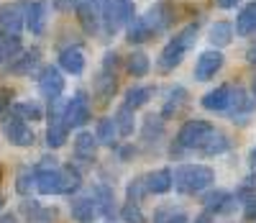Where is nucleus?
<instances>
[{"label":"nucleus","instance_id":"3","mask_svg":"<svg viewBox=\"0 0 256 223\" xmlns=\"http://www.w3.org/2000/svg\"><path fill=\"white\" fill-rule=\"evenodd\" d=\"M136 16V6L134 0H102V8H100V26L102 31L113 36L120 29L128 26V21Z\"/></svg>","mask_w":256,"mask_h":223},{"label":"nucleus","instance_id":"18","mask_svg":"<svg viewBox=\"0 0 256 223\" xmlns=\"http://www.w3.org/2000/svg\"><path fill=\"white\" fill-rule=\"evenodd\" d=\"M59 67L70 75H82L84 72V52L82 47H67L59 54Z\"/></svg>","mask_w":256,"mask_h":223},{"label":"nucleus","instance_id":"48","mask_svg":"<svg viewBox=\"0 0 256 223\" xmlns=\"http://www.w3.org/2000/svg\"><path fill=\"white\" fill-rule=\"evenodd\" d=\"M246 59H248V62H256V44H254V47L246 52Z\"/></svg>","mask_w":256,"mask_h":223},{"label":"nucleus","instance_id":"11","mask_svg":"<svg viewBox=\"0 0 256 223\" xmlns=\"http://www.w3.org/2000/svg\"><path fill=\"white\" fill-rule=\"evenodd\" d=\"M62 93H64V77H62V72L56 70V67H52V64L44 67V70L38 72V95L52 103V100H59Z\"/></svg>","mask_w":256,"mask_h":223},{"label":"nucleus","instance_id":"29","mask_svg":"<svg viewBox=\"0 0 256 223\" xmlns=\"http://www.w3.org/2000/svg\"><path fill=\"white\" fill-rule=\"evenodd\" d=\"M116 87H118V77L116 72H108V70H102L100 77L95 80V93L102 103H108L113 95H116Z\"/></svg>","mask_w":256,"mask_h":223},{"label":"nucleus","instance_id":"4","mask_svg":"<svg viewBox=\"0 0 256 223\" xmlns=\"http://www.w3.org/2000/svg\"><path fill=\"white\" fill-rule=\"evenodd\" d=\"M0 126H3V136H6L13 146H20V149L34 146V141H36L34 128H31L24 118H20V116H16L13 110H8V113L0 118Z\"/></svg>","mask_w":256,"mask_h":223},{"label":"nucleus","instance_id":"6","mask_svg":"<svg viewBox=\"0 0 256 223\" xmlns=\"http://www.w3.org/2000/svg\"><path fill=\"white\" fill-rule=\"evenodd\" d=\"M26 8L28 0H16V3L0 6V31L6 36H20V31L26 29Z\"/></svg>","mask_w":256,"mask_h":223},{"label":"nucleus","instance_id":"43","mask_svg":"<svg viewBox=\"0 0 256 223\" xmlns=\"http://www.w3.org/2000/svg\"><path fill=\"white\" fill-rule=\"evenodd\" d=\"M244 218L246 220H256V195L254 197H248V200H244Z\"/></svg>","mask_w":256,"mask_h":223},{"label":"nucleus","instance_id":"20","mask_svg":"<svg viewBox=\"0 0 256 223\" xmlns=\"http://www.w3.org/2000/svg\"><path fill=\"white\" fill-rule=\"evenodd\" d=\"M144 180H146V192L164 195V192L172 190V169L162 167V169H156V172H152V174H146Z\"/></svg>","mask_w":256,"mask_h":223},{"label":"nucleus","instance_id":"37","mask_svg":"<svg viewBox=\"0 0 256 223\" xmlns=\"http://www.w3.org/2000/svg\"><path fill=\"white\" fill-rule=\"evenodd\" d=\"M34 185H36V169L34 167H20L18 169V180H16V192L18 195H28Z\"/></svg>","mask_w":256,"mask_h":223},{"label":"nucleus","instance_id":"32","mask_svg":"<svg viewBox=\"0 0 256 223\" xmlns=\"http://www.w3.org/2000/svg\"><path fill=\"white\" fill-rule=\"evenodd\" d=\"M18 54H20V39H16V36H6L3 31H0V64L8 67Z\"/></svg>","mask_w":256,"mask_h":223},{"label":"nucleus","instance_id":"17","mask_svg":"<svg viewBox=\"0 0 256 223\" xmlns=\"http://www.w3.org/2000/svg\"><path fill=\"white\" fill-rule=\"evenodd\" d=\"M70 213L77 223H95L98 218V208H95V200L88 195H77L70 200Z\"/></svg>","mask_w":256,"mask_h":223},{"label":"nucleus","instance_id":"7","mask_svg":"<svg viewBox=\"0 0 256 223\" xmlns=\"http://www.w3.org/2000/svg\"><path fill=\"white\" fill-rule=\"evenodd\" d=\"M62 98L59 100H52V108H49V126H46V146L49 149H62L67 144V136H70V128L64 123V116H62Z\"/></svg>","mask_w":256,"mask_h":223},{"label":"nucleus","instance_id":"40","mask_svg":"<svg viewBox=\"0 0 256 223\" xmlns=\"http://www.w3.org/2000/svg\"><path fill=\"white\" fill-rule=\"evenodd\" d=\"M144 195H148L144 177H136L134 182H128V187H126V200H128V203H136V205H138L141 200H144Z\"/></svg>","mask_w":256,"mask_h":223},{"label":"nucleus","instance_id":"23","mask_svg":"<svg viewBox=\"0 0 256 223\" xmlns=\"http://www.w3.org/2000/svg\"><path fill=\"white\" fill-rule=\"evenodd\" d=\"M95 151H98V141L90 131H80L77 136H74V154H77V159L82 162H92L95 159Z\"/></svg>","mask_w":256,"mask_h":223},{"label":"nucleus","instance_id":"49","mask_svg":"<svg viewBox=\"0 0 256 223\" xmlns=\"http://www.w3.org/2000/svg\"><path fill=\"white\" fill-rule=\"evenodd\" d=\"M251 93H254V100H256V75L251 77Z\"/></svg>","mask_w":256,"mask_h":223},{"label":"nucleus","instance_id":"38","mask_svg":"<svg viewBox=\"0 0 256 223\" xmlns=\"http://www.w3.org/2000/svg\"><path fill=\"white\" fill-rule=\"evenodd\" d=\"M230 197V192H226V190H216V192H208L205 197H202V208H205V213H210V215H218V210L223 208V203Z\"/></svg>","mask_w":256,"mask_h":223},{"label":"nucleus","instance_id":"1","mask_svg":"<svg viewBox=\"0 0 256 223\" xmlns=\"http://www.w3.org/2000/svg\"><path fill=\"white\" fill-rule=\"evenodd\" d=\"M198 44V24H187L184 29H180L172 39L166 41V47L162 49L159 59H156V67L159 72H172L182 64L184 54Z\"/></svg>","mask_w":256,"mask_h":223},{"label":"nucleus","instance_id":"2","mask_svg":"<svg viewBox=\"0 0 256 223\" xmlns=\"http://www.w3.org/2000/svg\"><path fill=\"white\" fill-rule=\"evenodd\" d=\"M216 180V172L205 164H180L172 172V187L182 195H198Z\"/></svg>","mask_w":256,"mask_h":223},{"label":"nucleus","instance_id":"21","mask_svg":"<svg viewBox=\"0 0 256 223\" xmlns=\"http://www.w3.org/2000/svg\"><path fill=\"white\" fill-rule=\"evenodd\" d=\"M228 100H230V85H218L216 90H208L202 95V108L205 110H228Z\"/></svg>","mask_w":256,"mask_h":223},{"label":"nucleus","instance_id":"27","mask_svg":"<svg viewBox=\"0 0 256 223\" xmlns=\"http://www.w3.org/2000/svg\"><path fill=\"white\" fill-rule=\"evenodd\" d=\"M113 121H116V131H118V136H123V139L134 136V131H136V113H134L131 108L120 105V108H118V113L113 116Z\"/></svg>","mask_w":256,"mask_h":223},{"label":"nucleus","instance_id":"45","mask_svg":"<svg viewBox=\"0 0 256 223\" xmlns=\"http://www.w3.org/2000/svg\"><path fill=\"white\" fill-rule=\"evenodd\" d=\"M56 8L59 11H72V8H77V0H56Z\"/></svg>","mask_w":256,"mask_h":223},{"label":"nucleus","instance_id":"41","mask_svg":"<svg viewBox=\"0 0 256 223\" xmlns=\"http://www.w3.org/2000/svg\"><path fill=\"white\" fill-rule=\"evenodd\" d=\"M120 220H126V223H141L144 220L141 208L136 203H128V200H126V205L120 208Z\"/></svg>","mask_w":256,"mask_h":223},{"label":"nucleus","instance_id":"31","mask_svg":"<svg viewBox=\"0 0 256 223\" xmlns=\"http://www.w3.org/2000/svg\"><path fill=\"white\" fill-rule=\"evenodd\" d=\"M116 136H118V131H116L113 116L100 118L98 121V128H95V141L102 144V146H116Z\"/></svg>","mask_w":256,"mask_h":223},{"label":"nucleus","instance_id":"51","mask_svg":"<svg viewBox=\"0 0 256 223\" xmlns=\"http://www.w3.org/2000/svg\"><path fill=\"white\" fill-rule=\"evenodd\" d=\"M0 180H3V167H0Z\"/></svg>","mask_w":256,"mask_h":223},{"label":"nucleus","instance_id":"28","mask_svg":"<svg viewBox=\"0 0 256 223\" xmlns=\"http://www.w3.org/2000/svg\"><path fill=\"white\" fill-rule=\"evenodd\" d=\"M228 149H230V139L220 131H212L208 136V141L200 146V151L205 154V157H218V154H226Z\"/></svg>","mask_w":256,"mask_h":223},{"label":"nucleus","instance_id":"42","mask_svg":"<svg viewBox=\"0 0 256 223\" xmlns=\"http://www.w3.org/2000/svg\"><path fill=\"white\" fill-rule=\"evenodd\" d=\"M118 54L116 52H108V54H105V59H102V70H108V72H116L118 70Z\"/></svg>","mask_w":256,"mask_h":223},{"label":"nucleus","instance_id":"36","mask_svg":"<svg viewBox=\"0 0 256 223\" xmlns=\"http://www.w3.org/2000/svg\"><path fill=\"white\" fill-rule=\"evenodd\" d=\"M141 133H144L146 141H159L164 136V118L162 116H146Z\"/></svg>","mask_w":256,"mask_h":223},{"label":"nucleus","instance_id":"33","mask_svg":"<svg viewBox=\"0 0 256 223\" xmlns=\"http://www.w3.org/2000/svg\"><path fill=\"white\" fill-rule=\"evenodd\" d=\"M126 39L131 41V44H144V41H148V39H152L148 29L144 26L141 16H134L131 21H128V26H126Z\"/></svg>","mask_w":256,"mask_h":223},{"label":"nucleus","instance_id":"13","mask_svg":"<svg viewBox=\"0 0 256 223\" xmlns=\"http://www.w3.org/2000/svg\"><path fill=\"white\" fill-rule=\"evenodd\" d=\"M100 8H102V0H77V18L82 29L88 34H95L100 29Z\"/></svg>","mask_w":256,"mask_h":223},{"label":"nucleus","instance_id":"8","mask_svg":"<svg viewBox=\"0 0 256 223\" xmlns=\"http://www.w3.org/2000/svg\"><path fill=\"white\" fill-rule=\"evenodd\" d=\"M144 21V26L148 29V34H162L166 31L169 26H172V21H174V8L166 3V0H156L154 6H148V11L141 16Z\"/></svg>","mask_w":256,"mask_h":223},{"label":"nucleus","instance_id":"10","mask_svg":"<svg viewBox=\"0 0 256 223\" xmlns=\"http://www.w3.org/2000/svg\"><path fill=\"white\" fill-rule=\"evenodd\" d=\"M223 62H226L223 52H218V49H205V52L198 57V62H195V80H198V82L212 80V77L223 70Z\"/></svg>","mask_w":256,"mask_h":223},{"label":"nucleus","instance_id":"52","mask_svg":"<svg viewBox=\"0 0 256 223\" xmlns=\"http://www.w3.org/2000/svg\"><path fill=\"white\" fill-rule=\"evenodd\" d=\"M0 208H3V197H0Z\"/></svg>","mask_w":256,"mask_h":223},{"label":"nucleus","instance_id":"26","mask_svg":"<svg viewBox=\"0 0 256 223\" xmlns=\"http://www.w3.org/2000/svg\"><path fill=\"white\" fill-rule=\"evenodd\" d=\"M187 103V90L184 87H172L169 90V95H166V100H164V105H162V118L166 121V118H172V116H177L180 113V108Z\"/></svg>","mask_w":256,"mask_h":223},{"label":"nucleus","instance_id":"5","mask_svg":"<svg viewBox=\"0 0 256 223\" xmlns=\"http://www.w3.org/2000/svg\"><path fill=\"white\" fill-rule=\"evenodd\" d=\"M216 131L212 128V123L210 121H200V118H192V121H187V123H182V128L177 131V146L180 149H200L205 141H208V136Z\"/></svg>","mask_w":256,"mask_h":223},{"label":"nucleus","instance_id":"47","mask_svg":"<svg viewBox=\"0 0 256 223\" xmlns=\"http://www.w3.org/2000/svg\"><path fill=\"white\" fill-rule=\"evenodd\" d=\"M0 223H18V218L13 213H6V215H0Z\"/></svg>","mask_w":256,"mask_h":223},{"label":"nucleus","instance_id":"9","mask_svg":"<svg viewBox=\"0 0 256 223\" xmlns=\"http://www.w3.org/2000/svg\"><path fill=\"white\" fill-rule=\"evenodd\" d=\"M62 116H64L67 128H82L84 123L90 121V98H88V93H84V90L74 93L72 100L64 103Z\"/></svg>","mask_w":256,"mask_h":223},{"label":"nucleus","instance_id":"46","mask_svg":"<svg viewBox=\"0 0 256 223\" xmlns=\"http://www.w3.org/2000/svg\"><path fill=\"white\" fill-rule=\"evenodd\" d=\"M216 6L223 8V11H228V8H236V6H238V0H216Z\"/></svg>","mask_w":256,"mask_h":223},{"label":"nucleus","instance_id":"12","mask_svg":"<svg viewBox=\"0 0 256 223\" xmlns=\"http://www.w3.org/2000/svg\"><path fill=\"white\" fill-rule=\"evenodd\" d=\"M36 190L41 195H62L64 192L62 167H56V169H36Z\"/></svg>","mask_w":256,"mask_h":223},{"label":"nucleus","instance_id":"16","mask_svg":"<svg viewBox=\"0 0 256 223\" xmlns=\"http://www.w3.org/2000/svg\"><path fill=\"white\" fill-rule=\"evenodd\" d=\"M41 62V52L38 49H28V52H20L10 64H8V72L16 77H28Z\"/></svg>","mask_w":256,"mask_h":223},{"label":"nucleus","instance_id":"35","mask_svg":"<svg viewBox=\"0 0 256 223\" xmlns=\"http://www.w3.org/2000/svg\"><path fill=\"white\" fill-rule=\"evenodd\" d=\"M10 110L16 116H20L26 123L28 121H41L44 118V110H41V105L38 103H31V100H26V103H16V105H10Z\"/></svg>","mask_w":256,"mask_h":223},{"label":"nucleus","instance_id":"25","mask_svg":"<svg viewBox=\"0 0 256 223\" xmlns=\"http://www.w3.org/2000/svg\"><path fill=\"white\" fill-rule=\"evenodd\" d=\"M236 34L238 36H251L256 34V0L241 8V13L236 16Z\"/></svg>","mask_w":256,"mask_h":223},{"label":"nucleus","instance_id":"24","mask_svg":"<svg viewBox=\"0 0 256 223\" xmlns=\"http://www.w3.org/2000/svg\"><path fill=\"white\" fill-rule=\"evenodd\" d=\"M208 41L212 44V49H223L228 47V44L233 41V26L228 24V21H218V24L210 26V34H208Z\"/></svg>","mask_w":256,"mask_h":223},{"label":"nucleus","instance_id":"30","mask_svg":"<svg viewBox=\"0 0 256 223\" xmlns=\"http://www.w3.org/2000/svg\"><path fill=\"white\" fill-rule=\"evenodd\" d=\"M126 70L131 77H146L148 70H152V62H148V54L144 52H131L126 57Z\"/></svg>","mask_w":256,"mask_h":223},{"label":"nucleus","instance_id":"34","mask_svg":"<svg viewBox=\"0 0 256 223\" xmlns=\"http://www.w3.org/2000/svg\"><path fill=\"white\" fill-rule=\"evenodd\" d=\"M62 174H64V192L62 195H74L82 187V172H80V167L67 164V167H62Z\"/></svg>","mask_w":256,"mask_h":223},{"label":"nucleus","instance_id":"22","mask_svg":"<svg viewBox=\"0 0 256 223\" xmlns=\"http://www.w3.org/2000/svg\"><path fill=\"white\" fill-rule=\"evenodd\" d=\"M152 98H154V87H152V85H136V87H128V90H126L123 105H126V108H131L134 113H136V110L144 108Z\"/></svg>","mask_w":256,"mask_h":223},{"label":"nucleus","instance_id":"19","mask_svg":"<svg viewBox=\"0 0 256 223\" xmlns=\"http://www.w3.org/2000/svg\"><path fill=\"white\" fill-rule=\"evenodd\" d=\"M92 200H95L98 215H105V218L116 215V192H113L110 185H98L95 192H92Z\"/></svg>","mask_w":256,"mask_h":223},{"label":"nucleus","instance_id":"14","mask_svg":"<svg viewBox=\"0 0 256 223\" xmlns=\"http://www.w3.org/2000/svg\"><path fill=\"white\" fill-rule=\"evenodd\" d=\"M49 11H52V6L46 3V0H34V3H28V8H26V29L31 31V34H44V29H46V21H49Z\"/></svg>","mask_w":256,"mask_h":223},{"label":"nucleus","instance_id":"44","mask_svg":"<svg viewBox=\"0 0 256 223\" xmlns=\"http://www.w3.org/2000/svg\"><path fill=\"white\" fill-rule=\"evenodd\" d=\"M118 154H120V159H123V162H131V157L136 154V149H134L131 144H128V146H120V151H118Z\"/></svg>","mask_w":256,"mask_h":223},{"label":"nucleus","instance_id":"15","mask_svg":"<svg viewBox=\"0 0 256 223\" xmlns=\"http://www.w3.org/2000/svg\"><path fill=\"white\" fill-rule=\"evenodd\" d=\"M256 100L244 90V87H230V100H228V110H230V116L233 121H244V116H248L251 110H254Z\"/></svg>","mask_w":256,"mask_h":223},{"label":"nucleus","instance_id":"50","mask_svg":"<svg viewBox=\"0 0 256 223\" xmlns=\"http://www.w3.org/2000/svg\"><path fill=\"white\" fill-rule=\"evenodd\" d=\"M251 159H254V164H256V146H254V151H251Z\"/></svg>","mask_w":256,"mask_h":223},{"label":"nucleus","instance_id":"39","mask_svg":"<svg viewBox=\"0 0 256 223\" xmlns=\"http://www.w3.org/2000/svg\"><path fill=\"white\" fill-rule=\"evenodd\" d=\"M187 213L184 210H174V208H159L154 210L152 223H187Z\"/></svg>","mask_w":256,"mask_h":223}]
</instances>
